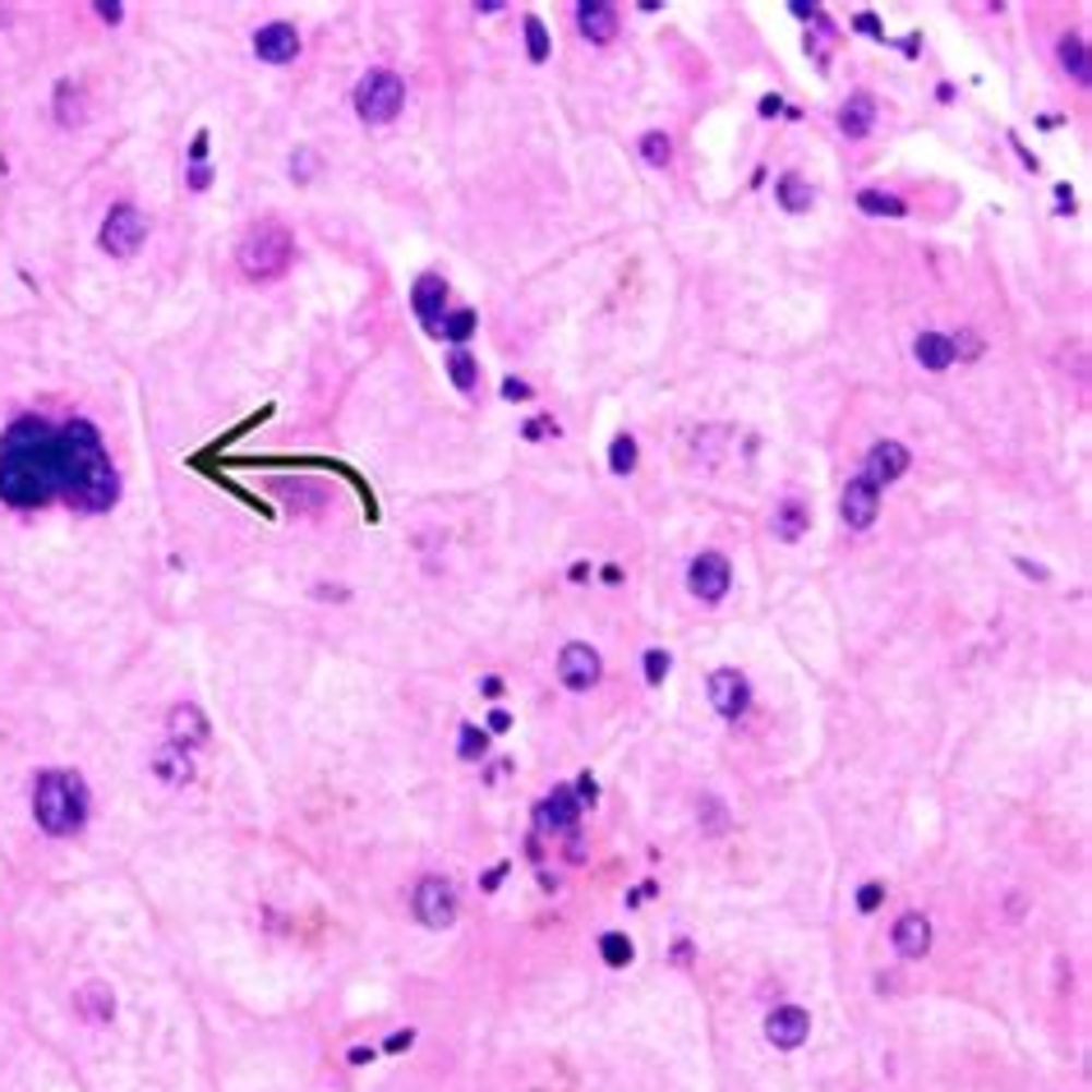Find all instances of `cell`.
I'll return each mask as SVG.
<instances>
[{"label": "cell", "mask_w": 1092, "mask_h": 1092, "mask_svg": "<svg viewBox=\"0 0 1092 1092\" xmlns=\"http://www.w3.org/2000/svg\"><path fill=\"white\" fill-rule=\"evenodd\" d=\"M839 517L849 530H867L876 517H880V489L867 484V480H849L843 484V503H839Z\"/></svg>", "instance_id": "cell-10"}, {"label": "cell", "mask_w": 1092, "mask_h": 1092, "mask_svg": "<svg viewBox=\"0 0 1092 1092\" xmlns=\"http://www.w3.org/2000/svg\"><path fill=\"white\" fill-rule=\"evenodd\" d=\"M314 167H319V153H309V148H300V153L291 157V176H296V180H309V176H314Z\"/></svg>", "instance_id": "cell-39"}, {"label": "cell", "mask_w": 1092, "mask_h": 1092, "mask_svg": "<svg viewBox=\"0 0 1092 1092\" xmlns=\"http://www.w3.org/2000/svg\"><path fill=\"white\" fill-rule=\"evenodd\" d=\"M807 1033H812V1015H807V1009H797V1005H779V1009H770V1019H766V1037H770L779 1051H797L802 1042H807Z\"/></svg>", "instance_id": "cell-13"}, {"label": "cell", "mask_w": 1092, "mask_h": 1092, "mask_svg": "<svg viewBox=\"0 0 1092 1092\" xmlns=\"http://www.w3.org/2000/svg\"><path fill=\"white\" fill-rule=\"evenodd\" d=\"M416 917L424 926H434V932H443V926L457 922V890H452V880L424 876L416 885Z\"/></svg>", "instance_id": "cell-8"}, {"label": "cell", "mask_w": 1092, "mask_h": 1092, "mask_svg": "<svg viewBox=\"0 0 1092 1092\" xmlns=\"http://www.w3.org/2000/svg\"><path fill=\"white\" fill-rule=\"evenodd\" d=\"M576 812H581V802H576V793L567 784H559L544 802L540 812H535V826H540L544 835H576Z\"/></svg>", "instance_id": "cell-12"}, {"label": "cell", "mask_w": 1092, "mask_h": 1092, "mask_svg": "<svg viewBox=\"0 0 1092 1092\" xmlns=\"http://www.w3.org/2000/svg\"><path fill=\"white\" fill-rule=\"evenodd\" d=\"M410 304H416L420 323L439 337V323H443V309H447V281H443V277H434V273L420 277V281H416V291H410Z\"/></svg>", "instance_id": "cell-16"}, {"label": "cell", "mask_w": 1092, "mask_h": 1092, "mask_svg": "<svg viewBox=\"0 0 1092 1092\" xmlns=\"http://www.w3.org/2000/svg\"><path fill=\"white\" fill-rule=\"evenodd\" d=\"M101 19H107V24H120V14H125V5H120V0H97V5H93Z\"/></svg>", "instance_id": "cell-41"}, {"label": "cell", "mask_w": 1092, "mask_h": 1092, "mask_svg": "<svg viewBox=\"0 0 1092 1092\" xmlns=\"http://www.w3.org/2000/svg\"><path fill=\"white\" fill-rule=\"evenodd\" d=\"M470 333H476V314H470V309H452L439 323V337H447V341H466Z\"/></svg>", "instance_id": "cell-31"}, {"label": "cell", "mask_w": 1092, "mask_h": 1092, "mask_svg": "<svg viewBox=\"0 0 1092 1092\" xmlns=\"http://www.w3.org/2000/svg\"><path fill=\"white\" fill-rule=\"evenodd\" d=\"M33 816L47 835H74L88 820V789L70 770H47L33 784Z\"/></svg>", "instance_id": "cell-3"}, {"label": "cell", "mask_w": 1092, "mask_h": 1092, "mask_svg": "<svg viewBox=\"0 0 1092 1092\" xmlns=\"http://www.w3.org/2000/svg\"><path fill=\"white\" fill-rule=\"evenodd\" d=\"M447 374H452V383H457V393H476V383H480V360L470 356L466 346H457L447 356Z\"/></svg>", "instance_id": "cell-28"}, {"label": "cell", "mask_w": 1092, "mask_h": 1092, "mask_svg": "<svg viewBox=\"0 0 1092 1092\" xmlns=\"http://www.w3.org/2000/svg\"><path fill=\"white\" fill-rule=\"evenodd\" d=\"M576 24H581V37L595 47H604L617 37V10L604 5V0H586V5H576Z\"/></svg>", "instance_id": "cell-17"}, {"label": "cell", "mask_w": 1092, "mask_h": 1092, "mask_svg": "<svg viewBox=\"0 0 1092 1092\" xmlns=\"http://www.w3.org/2000/svg\"><path fill=\"white\" fill-rule=\"evenodd\" d=\"M710 706L724 715V719H743L747 715V706H752V687H747V677L737 673V669H719V673H710Z\"/></svg>", "instance_id": "cell-11"}, {"label": "cell", "mask_w": 1092, "mask_h": 1092, "mask_svg": "<svg viewBox=\"0 0 1092 1092\" xmlns=\"http://www.w3.org/2000/svg\"><path fill=\"white\" fill-rule=\"evenodd\" d=\"M600 955H604V963H609V968H627L636 950H632V940H627V936L609 932V936H600Z\"/></svg>", "instance_id": "cell-33"}, {"label": "cell", "mask_w": 1092, "mask_h": 1092, "mask_svg": "<svg viewBox=\"0 0 1092 1092\" xmlns=\"http://www.w3.org/2000/svg\"><path fill=\"white\" fill-rule=\"evenodd\" d=\"M401 1046H410V1033H393V1037H387V1051H401Z\"/></svg>", "instance_id": "cell-49"}, {"label": "cell", "mask_w": 1092, "mask_h": 1092, "mask_svg": "<svg viewBox=\"0 0 1092 1092\" xmlns=\"http://www.w3.org/2000/svg\"><path fill=\"white\" fill-rule=\"evenodd\" d=\"M526 51H530L535 65H540V60H549V33H544L540 19H526Z\"/></svg>", "instance_id": "cell-34"}, {"label": "cell", "mask_w": 1092, "mask_h": 1092, "mask_svg": "<svg viewBox=\"0 0 1092 1092\" xmlns=\"http://www.w3.org/2000/svg\"><path fill=\"white\" fill-rule=\"evenodd\" d=\"M74 1009L84 1019H93V1023H101V1019H111V1009H116V1000H111V992L101 982H88V986H79L74 992Z\"/></svg>", "instance_id": "cell-24"}, {"label": "cell", "mask_w": 1092, "mask_h": 1092, "mask_svg": "<svg viewBox=\"0 0 1092 1092\" xmlns=\"http://www.w3.org/2000/svg\"><path fill=\"white\" fill-rule=\"evenodd\" d=\"M70 461H65V429L43 416H24L0 439V503L10 507H47L65 499Z\"/></svg>", "instance_id": "cell-1"}, {"label": "cell", "mask_w": 1092, "mask_h": 1092, "mask_svg": "<svg viewBox=\"0 0 1092 1092\" xmlns=\"http://www.w3.org/2000/svg\"><path fill=\"white\" fill-rule=\"evenodd\" d=\"M770 526H775V540H784V544H797L802 535L812 530V507L802 503V499H784V503L775 507Z\"/></svg>", "instance_id": "cell-20"}, {"label": "cell", "mask_w": 1092, "mask_h": 1092, "mask_svg": "<svg viewBox=\"0 0 1092 1092\" xmlns=\"http://www.w3.org/2000/svg\"><path fill=\"white\" fill-rule=\"evenodd\" d=\"M484 724H489V733H507V729H512V719H507V710H493V715L484 719Z\"/></svg>", "instance_id": "cell-45"}, {"label": "cell", "mask_w": 1092, "mask_h": 1092, "mask_svg": "<svg viewBox=\"0 0 1092 1092\" xmlns=\"http://www.w3.org/2000/svg\"><path fill=\"white\" fill-rule=\"evenodd\" d=\"M503 397H507V401H526V397H530V383L507 379V383H503Z\"/></svg>", "instance_id": "cell-42"}, {"label": "cell", "mask_w": 1092, "mask_h": 1092, "mask_svg": "<svg viewBox=\"0 0 1092 1092\" xmlns=\"http://www.w3.org/2000/svg\"><path fill=\"white\" fill-rule=\"evenodd\" d=\"M669 669H673V659H669V650H646V683L650 687H659L669 677Z\"/></svg>", "instance_id": "cell-35"}, {"label": "cell", "mask_w": 1092, "mask_h": 1092, "mask_svg": "<svg viewBox=\"0 0 1092 1092\" xmlns=\"http://www.w3.org/2000/svg\"><path fill=\"white\" fill-rule=\"evenodd\" d=\"M153 775L157 779H167V784H190V779H194V760H190V752H184V747H176V743H167V747H161L157 756H153Z\"/></svg>", "instance_id": "cell-22"}, {"label": "cell", "mask_w": 1092, "mask_h": 1092, "mask_svg": "<svg viewBox=\"0 0 1092 1092\" xmlns=\"http://www.w3.org/2000/svg\"><path fill=\"white\" fill-rule=\"evenodd\" d=\"M1060 70L1075 79V84H1088L1092 79V70H1088V47H1083V37H1060Z\"/></svg>", "instance_id": "cell-27"}, {"label": "cell", "mask_w": 1092, "mask_h": 1092, "mask_svg": "<svg viewBox=\"0 0 1092 1092\" xmlns=\"http://www.w3.org/2000/svg\"><path fill=\"white\" fill-rule=\"evenodd\" d=\"M167 729H171V743L184 747V752H194V747L208 743V719H203L199 706H171Z\"/></svg>", "instance_id": "cell-18"}, {"label": "cell", "mask_w": 1092, "mask_h": 1092, "mask_svg": "<svg viewBox=\"0 0 1092 1092\" xmlns=\"http://www.w3.org/2000/svg\"><path fill=\"white\" fill-rule=\"evenodd\" d=\"M406 107V84L393 70H369L356 84V116L364 125H387Z\"/></svg>", "instance_id": "cell-5"}, {"label": "cell", "mask_w": 1092, "mask_h": 1092, "mask_svg": "<svg viewBox=\"0 0 1092 1092\" xmlns=\"http://www.w3.org/2000/svg\"><path fill=\"white\" fill-rule=\"evenodd\" d=\"M291 254H296L291 231H286L281 221H259V226L244 231L236 259H240V273L250 281H273V277H281L286 267H291Z\"/></svg>", "instance_id": "cell-4"}, {"label": "cell", "mask_w": 1092, "mask_h": 1092, "mask_svg": "<svg viewBox=\"0 0 1092 1092\" xmlns=\"http://www.w3.org/2000/svg\"><path fill=\"white\" fill-rule=\"evenodd\" d=\"M101 250H107L111 259H130L139 254V244L148 240V217H143L134 203H116V208L107 213V221H101Z\"/></svg>", "instance_id": "cell-6"}, {"label": "cell", "mask_w": 1092, "mask_h": 1092, "mask_svg": "<svg viewBox=\"0 0 1092 1092\" xmlns=\"http://www.w3.org/2000/svg\"><path fill=\"white\" fill-rule=\"evenodd\" d=\"M909 447L903 443H895V439H885V443H876L872 452H867V484H876V489H885V484H895V480H903V470H909Z\"/></svg>", "instance_id": "cell-14"}, {"label": "cell", "mask_w": 1092, "mask_h": 1092, "mask_svg": "<svg viewBox=\"0 0 1092 1092\" xmlns=\"http://www.w3.org/2000/svg\"><path fill=\"white\" fill-rule=\"evenodd\" d=\"M84 88H79V84H70V79H65V84H56V120H60V125H65V130H74V125H84Z\"/></svg>", "instance_id": "cell-25"}, {"label": "cell", "mask_w": 1092, "mask_h": 1092, "mask_svg": "<svg viewBox=\"0 0 1092 1092\" xmlns=\"http://www.w3.org/2000/svg\"><path fill=\"white\" fill-rule=\"evenodd\" d=\"M549 434H559V424H553V420H530V424H526V439H530V443H540V439H549Z\"/></svg>", "instance_id": "cell-40"}, {"label": "cell", "mask_w": 1092, "mask_h": 1092, "mask_svg": "<svg viewBox=\"0 0 1092 1092\" xmlns=\"http://www.w3.org/2000/svg\"><path fill=\"white\" fill-rule=\"evenodd\" d=\"M880 899H885V885H862V890H857V913H876L880 909Z\"/></svg>", "instance_id": "cell-38"}, {"label": "cell", "mask_w": 1092, "mask_h": 1092, "mask_svg": "<svg viewBox=\"0 0 1092 1092\" xmlns=\"http://www.w3.org/2000/svg\"><path fill=\"white\" fill-rule=\"evenodd\" d=\"M857 28H862V33H872V37H880V24H876L872 14H862V19H857Z\"/></svg>", "instance_id": "cell-47"}, {"label": "cell", "mask_w": 1092, "mask_h": 1092, "mask_svg": "<svg viewBox=\"0 0 1092 1092\" xmlns=\"http://www.w3.org/2000/svg\"><path fill=\"white\" fill-rule=\"evenodd\" d=\"M872 125H876V101H872V93H853V97L839 107V130L849 134V139H867Z\"/></svg>", "instance_id": "cell-21"}, {"label": "cell", "mask_w": 1092, "mask_h": 1092, "mask_svg": "<svg viewBox=\"0 0 1092 1092\" xmlns=\"http://www.w3.org/2000/svg\"><path fill=\"white\" fill-rule=\"evenodd\" d=\"M480 692L499 700V696H503V677H484V683H480Z\"/></svg>", "instance_id": "cell-46"}, {"label": "cell", "mask_w": 1092, "mask_h": 1092, "mask_svg": "<svg viewBox=\"0 0 1092 1092\" xmlns=\"http://www.w3.org/2000/svg\"><path fill=\"white\" fill-rule=\"evenodd\" d=\"M208 180H213V171L203 167V161H194L190 167V190H208Z\"/></svg>", "instance_id": "cell-44"}, {"label": "cell", "mask_w": 1092, "mask_h": 1092, "mask_svg": "<svg viewBox=\"0 0 1092 1092\" xmlns=\"http://www.w3.org/2000/svg\"><path fill=\"white\" fill-rule=\"evenodd\" d=\"M576 802H595V793H600V784H595V779L590 775H581V779H576Z\"/></svg>", "instance_id": "cell-43"}, {"label": "cell", "mask_w": 1092, "mask_h": 1092, "mask_svg": "<svg viewBox=\"0 0 1092 1092\" xmlns=\"http://www.w3.org/2000/svg\"><path fill=\"white\" fill-rule=\"evenodd\" d=\"M484 747H489V737H484L476 724H461V756H466V760H480Z\"/></svg>", "instance_id": "cell-36"}, {"label": "cell", "mask_w": 1092, "mask_h": 1092, "mask_svg": "<svg viewBox=\"0 0 1092 1092\" xmlns=\"http://www.w3.org/2000/svg\"><path fill=\"white\" fill-rule=\"evenodd\" d=\"M857 208L867 213V217H903V213H909V208H903V199L885 194V190H862L857 194Z\"/></svg>", "instance_id": "cell-29"}, {"label": "cell", "mask_w": 1092, "mask_h": 1092, "mask_svg": "<svg viewBox=\"0 0 1092 1092\" xmlns=\"http://www.w3.org/2000/svg\"><path fill=\"white\" fill-rule=\"evenodd\" d=\"M641 157L650 161V167H659V171H664L669 161H673V143H669V134H659V130L641 134Z\"/></svg>", "instance_id": "cell-32"}, {"label": "cell", "mask_w": 1092, "mask_h": 1092, "mask_svg": "<svg viewBox=\"0 0 1092 1092\" xmlns=\"http://www.w3.org/2000/svg\"><path fill=\"white\" fill-rule=\"evenodd\" d=\"M775 194H779V203H784L789 213H807L812 203H816V194H812V184L802 180L797 171H789V176H779V184H775Z\"/></svg>", "instance_id": "cell-26"}, {"label": "cell", "mask_w": 1092, "mask_h": 1092, "mask_svg": "<svg viewBox=\"0 0 1092 1092\" xmlns=\"http://www.w3.org/2000/svg\"><path fill=\"white\" fill-rule=\"evenodd\" d=\"M254 56L267 60V65H291L300 56V33L291 24H263L254 33Z\"/></svg>", "instance_id": "cell-15"}, {"label": "cell", "mask_w": 1092, "mask_h": 1092, "mask_svg": "<svg viewBox=\"0 0 1092 1092\" xmlns=\"http://www.w3.org/2000/svg\"><path fill=\"white\" fill-rule=\"evenodd\" d=\"M913 356H917L922 369L940 374V369L955 364V346H950V337H940V333H922V337L913 341Z\"/></svg>", "instance_id": "cell-23"}, {"label": "cell", "mask_w": 1092, "mask_h": 1092, "mask_svg": "<svg viewBox=\"0 0 1092 1092\" xmlns=\"http://www.w3.org/2000/svg\"><path fill=\"white\" fill-rule=\"evenodd\" d=\"M65 429V461H70V489L65 499L70 507H84V512H107L116 503L120 493V480H116V466L107 457V447H101L97 429L74 420V424H60Z\"/></svg>", "instance_id": "cell-2"}, {"label": "cell", "mask_w": 1092, "mask_h": 1092, "mask_svg": "<svg viewBox=\"0 0 1092 1092\" xmlns=\"http://www.w3.org/2000/svg\"><path fill=\"white\" fill-rule=\"evenodd\" d=\"M895 950L903 959H922L926 950H932V922H926L922 913H903L895 922Z\"/></svg>", "instance_id": "cell-19"}, {"label": "cell", "mask_w": 1092, "mask_h": 1092, "mask_svg": "<svg viewBox=\"0 0 1092 1092\" xmlns=\"http://www.w3.org/2000/svg\"><path fill=\"white\" fill-rule=\"evenodd\" d=\"M687 586H692V595L700 604H719L729 595V586H733V567H729V559L724 553H696L692 559V567H687Z\"/></svg>", "instance_id": "cell-7"}, {"label": "cell", "mask_w": 1092, "mask_h": 1092, "mask_svg": "<svg viewBox=\"0 0 1092 1092\" xmlns=\"http://www.w3.org/2000/svg\"><path fill=\"white\" fill-rule=\"evenodd\" d=\"M950 346H955V360H977L982 356V337L977 333H959V337H950Z\"/></svg>", "instance_id": "cell-37"}, {"label": "cell", "mask_w": 1092, "mask_h": 1092, "mask_svg": "<svg viewBox=\"0 0 1092 1092\" xmlns=\"http://www.w3.org/2000/svg\"><path fill=\"white\" fill-rule=\"evenodd\" d=\"M364 1060H374V1051H369V1046H356V1051H350V1065H364Z\"/></svg>", "instance_id": "cell-48"}, {"label": "cell", "mask_w": 1092, "mask_h": 1092, "mask_svg": "<svg viewBox=\"0 0 1092 1092\" xmlns=\"http://www.w3.org/2000/svg\"><path fill=\"white\" fill-rule=\"evenodd\" d=\"M636 457H641V452H636V439L617 434V439L609 443V470H613V476H632V470H636Z\"/></svg>", "instance_id": "cell-30"}, {"label": "cell", "mask_w": 1092, "mask_h": 1092, "mask_svg": "<svg viewBox=\"0 0 1092 1092\" xmlns=\"http://www.w3.org/2000/svg\"><path fill=\"white\" fill-rule=\"evenodd\" d=\"M0 24H5V10H0Z\"/></svg>", "instance_id": "cell-50"}, {"label": "cell", "mask_w": 1092, "mask_h": 1092, "mask_svg": "<svg viewBox=\"0 0 1092 1092\" xmlns=\"http://www.w3.org/2000/svg\"><path fill=\"white\" fill-rule=\"evenodd\" d=\"M600 673H604V664H600V650H595V646H586V641L563 646V655H559V677H563V687L590 692L595 683H600Z\"/></svg>", "instance_id": "cell-9"}]
</instances>
